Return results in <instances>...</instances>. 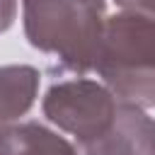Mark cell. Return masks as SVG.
<instances>
[{"label": "cell", "mask_w": 155, "mask_h": 155, "mask_svg": "<svg viewBox=\"0 0 155 155\" xmlns=\"http://www.w3.org/2000/svg\"><path fill=\"white\" fill-rule=\"evenodd\" d=\"M119 102L155 107V12L119 10L107 17L94 63Z\"/></svg>", "instance_id": "obj_1"}, {"label": "cell", "mask_w": 155, "mask_h": 155, "mask_svg": "<svg viewBox=\"0 0 155 155\" xmlns=\"http://www.w3.org/2000/svg\"><path fill=\"white\" fill-rule=\"evenodd\" d=\"M104 22V0H22L27 41L78 75L94 70Z\"/></svg>", "instance_id": "obj_2"}, {"label": "cell", "mask_w": 155, "mask_h": 155, "mask_svg": "<svg viewBox=\"0 0 155 155\" xmlns=\"http://www.w3.org/2000/svg\"><path fill=\"white\" fill-rule=\"evenodd\" d=\"M116 109L119 99L114 92L104 82L82 75L53 82L41 99L44 116L61 131L75 136L78 143L102 136L114 124Z\"/></svg>", "instance_id": "obj_3"}, {"label": "cell", "mask_w": 155, "mask_h": 155, "mask_svg": "<svg viewBox=\"0 0 155 155\" xmlns=\"http://www.w3.org/2000/svg\"><path fill=\"white\" fill-rule=\"evenodd\" d=\"M78 155H155V119L145 109L119 102L114 124L97 138L75 143Z\"/></svg>", "instance_id": "obj_4"}, {"label": "cell", "mask_w": 155, "mask_h": 155, "mask_svg": "<svg viewBox=\"0 0 155 155\" xmlns=\"http://www.w3.org/2000/svg\"><path fill=\"white\" fill-rule=\"evenodd\" d=\"M41 75L34 65H0V128L19 124L34 107Z\"/></svg>", "instance_id": "obj_5"}, {"label": "cell", "mask_w": 155, "mask_h": 155, "mask_svg": "<svg viewBox=\"0 0 155 155\" xmlns=\"http://www.w3.org/2000/svg\"><path fill=\"white\" fill-rule=\"evenodd\" d=\"M15 155H78L75 145L39 121H19L12 126Z\"/></svg>", "instance_id": "obj_6"}, {"label": "cell", "mask_w": 155, "mask_h": 155, "mask_svg": "<svg viewBox=\"0 0 155 155\" xmlns=\"http://www.w3.org/2000/svg\"><path fill=\"white\" fill-rule=\"evenodd\" d=\"M17 19V0H0V34L7 31Z\"/></svg>", "instance_id": "obj_7"}, {"label": "cell", "mask_w": 155, "mask_h": 155, "mask_svg": "<svg viewBox=\"0 0 155 155\" xmlns=\"http://www.w3.org/2000/svg\"><path fill=\"white\" fill-rule=\"evenodd\" d=\"M121 10H148L155 12V0H114Z\"/></svg>", "instance_id": "obj_8"}, {"label": "cell", "mask_w": 155, "mask_h": 155, "mask_svg": "<svg viewBox=\"0 0 155 155\" xmlns=\"http://www.w3.org/2000/svg\"><path fill=\"white\" fill-rule=\"evenodd\" d=\"M0 155H15V145H12V126L0 128Z\"/></svg>", "instance_id": "obj_9"}]
</instances>
